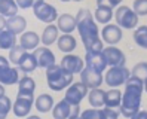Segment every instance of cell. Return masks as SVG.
<instances>
[{
  "label": "cell",
  "instance_id": "cell-1",
  "mask_svg": "<svg viewBox=\"0 0 147 119\" xmlns=\"http://www.w3.org/2000/svg\"><path fill=\"white\" fill-rule=\"evenodd\" d=\"M74 18H76V28L82 37V43L86 52H102L104 42L100 37V30L94 21L92 12L89 9H79Z\"/></svg>",
  "mask_w": 147,
  "mask_h": 119
},
{
  "label": "cell",
  "instance_id": "cell-2",
  "mask_svg": "<svg viewBox=\"0 0 147 119\" xmlns=\"http://www.w3.org/2000/svg\"><path fill=\"white\" fill-rule=\"evenodd\" d=\"M144 91V82L135 76H129L125 82V92L122 94L119 112L125 118H132L138 110H141V95Z\"/></svg>",
  "mask_w": 147,
  "mask_h": 119
},
{
  "label": "cell",
  "instance_id": "cell-3",
  "mask_svg": "<svg viewBox=\"0 0 147 119\" xmlns=\"http://www.w3.org/2000/svg\"><path fill=\"white\" fill-rule=\"evenodd\" d=\"M46 82L52 91H63L73 83V74L67 73L58 64H54L52 67L46 69Z\"/></svg>",
  "mask_w": 147,
  "mask_h": 119
},
{
  "label": "cell",
  "instance_id": "cell-4",
  "mask_svg": "<svg viewBox=\"0 0 147 119\" xmlns=\"http://www.w3.org/2000/svg\"><path fill=\"white\" fill-rule=\"evenodd\" d=\"M113 16L116 20V25L120 28H137L138 27V15L131 9L129 6H117V9L113 12Z\"/></svg>",
  "mask_w": 147,
  "mask_h": 119
},
{
  "label": "cell",
  "instance_id": "cell-5",
  "mask_svg": "<svg viewBox=\"0 0 147 119\" xmlns=\"http://www.w3.org/2000/svg\"><path fill=\"white\" fill-rule=\"evenodd\" d=\"M129 76H131V72L125 66L123 67H110L106 72L104 80H106V85H109L110 88H119L120 85H125Z\"/></svg>",
  "mask_w": 147,
  "mask_h": 119
},
{
  "label": "cell",
  "instance_id": "cell-6",
  "mask_svg": "<svg viewBox=\"0 0 147 119\" xmlns=\"http://www.w3.org/2000/svg\"><path fill=\"white\" fill-rule=\"evenodd\" d=\"M51 112H52L54 119H70V118H76L80 115V107L73 106L65 100H61L57 104H54Z\"/></svg>",
  "mask_w": 147,
  "mask_h": 119
},
{
  "label": "cell",
  "instance_id": "cell-7",
  "mask_svg": "<svg viewBox=\"0 0 147 119\" xmlns=\"http://www.w3.org/2000/svg\"><path fill=\"white\" fill-rule=\"evenodd\" d=\"M88 88L85 87L82 82H73L70 87L65 89V95H64V100L68 101L70 104L73 106H80L82 100L88 95Z\"/></svg>",
  "mask_w": 147,
  "mask_h": 119
},
{
  "label": "cell",
  "instance_id": "cell-8",
  "mask_svg": "<svg viewBox=\"0 0 147 119\" xmlns=\"http://www.w3.org/2000/svg\"><path fill=\"white\" fill-rule=\"evenodd\" d=\"M33 12H34V16H36L39 21L45 22V24H52L58 18L57 7L54 5L46 3V2H43V3H40L37 6H34L33 7Z\"/></svg>",
  "mask_w": 147,
  "mask_h": 119
},
{
  "label": "cell",
  "instance_id": "cell-9",
  "mask_svg": "<svg viewBox=\"0 0 147 119\" xmlns=\"http://www.w3.org/2000/svg\"><path fill=\"white\" fill-rule=\"evenodd\" d=\"M59 67L64 69L67 73L70 74H76V73H80L85 69V61L79 57V55H73V54H65L61 58V63H59Z\"/></svg>",
  "mask_w": 147,
  "mask_h": 119
},
{
  "label": "cell",
  "instance_id": "cell-10",
  "mask_svg": "<svg viewBox=\"0 0 147 119\" xmlns=\"http://www.w3.org/2000/svg\"><path fill=\"white\" fill-rule=\"evenodd\" d=\"M80 82L85 85L88 89H95V88H100L102 82H104V76L100 72H95L92 69H85L80 72Z\"/></svg>",
  "mask_w": 147,
  "mask_h": 119
},
{
  "label": "cell",
  "instance_id": "cell-11",
  "mask_svg": "<svg viewBox=\"0 0 147 119\" xmlns=\"http://www.w3.org/2000/svg\"><path fill=\"white\" fill-rule=\"evenodd\" d=\"M33 57L37 63V67H42V69H49L52 67L55 63V55L48 46H42V48H36L33 52Z\"/></svg>",
  "mask_w": 147,
  "mask_h": 119
},
{
  "label": "cell",
  "instance_id": "cell-12",
  "mask_svg": "<svg viewBox=\"0 0 147 119\" xmlns=\"http://www.w3.org/2000/svg\"><path fill=\"white\" fill-rule=\"evenodd\" d=\"M102 55L106 58V63L110 67H123L125 66V54L116 46H107L102 49Z\"/></svg>",
  "mask_w": 147,
  "mask_h": 119
},
{
  "label": "cell",
  "instance_id": "cell-13",
  "mask_svg": "<svg viewBox=\"0 0 147 119\" xmlns=\"http://www.w3.org/2000/svg\"><path fill=\"white\" fill-rule=\"evenodd\" d=\"M122 28L116 24H106L104 28L101 30V40L106 42L107 45L115 46L122 40Z\"/></svg>",
  "mask_w": 147,
  "mask_h": 119
},
{
  "label": "cell",
  "instance_id": "cell-14",
  "mask_svg": "<svg viewBox=\"0 0 147 119\" xmlns=\"http://www.w3.org/2000/svg\"><path fill=\"white\" fill-rule=\"evenodd\" d=\"M33 104H34V97L18 95L15 103L12 104V112L16 118H25V116H28Z\"/></svg>",
  "mask_w": 147,
  "mask_h": 119
},
{
  "label": "cell",
  "instance_id": "cell-15",
  "mask_svg": "<svg viewBox=\"0 0 147 119\" xmlns=\"http://www.w3.org/2000/svg\"><path fill=\"white\" fill-rule=\"evenodd\" d=\"M83 61H85V67L92 69L95 72H100V73H102L107 67L106 58L102 55V52H86Z\"/></svg>",
  "mask_w": 147,
  "mask_h": 119
},
{
  "label": "cell",
  "instance_id": "cell-16",
  "mask_svg": "<svg viewBox=\"0 0 147 119\" xmlns=\"http://www.w3.org/2000/svg\"><path fill=\"white\" fill-rule=\"evenodd\" d=\"M55 24L59 31H63V34H71V33L76 30V18L70 14H63L57 18Z\"/></svg>",
  "mask_w": 147,
  "mask_h": 119
},
{
  "label": "cell",
  "instance_id": "cell-17",
  "mask_svg": "<svg viewBox=\"0 0 147 119\" xmlns=\"http://www.w3.org/2000/svg\"><path fill=\"white\" fill-rule=\"evenodd\" d=\"M25 27H27V21L21 15H15L6 20V30H9L12 34H22Z\"/></svg>",
  "mask_w": 147,
  "mask_h": 119
},
{
  "label": "cell",
  "instance_id": "cell-18",
  "mask_svg": "<svg viewBox=\"0 0 147 119\" xmlns=\"http://www.w3.org/2000/svg\"><path fill=\"white\" fill-rule=\"evenodd\" d=\"M40 37L36 31H24L22 36L20 37V46L24 48L25 51H31L39 48Z\"/></svg>",
  "mask_w": 147,
  "mask_h": 119
},
{
  "label": "cell",
  "instance_id": "cell-19",
  "mask_svg": "<svg viewBox=\"0 0 147 119\" xmlns=\"http://www.w3.org/2000/svg\"><path fill=\"white\" fill-rule=\"evenodd\" d=\"M34 91H36V82L30 76H22L18 80V95L25 97H34Z\"/></svg>",
  "mask_w": 147,
  "mask_h": 119
},
{
  "label": "cell",
  "instance_id": "cell-20",
  "mask_svg": "<svg viewBox=\"0 0 147 119\" xmlns=\"http://www.w3.org/2000/svg\"><path fill=\"white\" fill-rule=\"evenodd\" d=\"M20 80V70L7 66L0 70V83L2 85H15Z\"/></svg>",
  "mask_w": 147,
  "mask_h": 119
},
{
  "label": "cell",
  "instance_id": "cell-21",
  "mask_svg": "<svg viewBox=\"0 0 147 119\" xmlns=\"http://www.w3.org/2000/svg\"><path fill=\"white\" fill-rule=\"evenodd\" d=\"M57 40H58V27L55 24H48L42 33L40 42L43 43V46H51Z\"/></svg>",
  "mask_w": 147,
  "mask_h": 119
},
{
  "label": "cell",
  "instance_id": "cell-22",
  "mask_svg": "<svg viewBox=\"0 0 147 119\" xmlns=\"http://www.w3.org/2000/svg\"><path fill=\"white\" fill-rule=\"evenodd\" d=\"M120 101H122V92L119 91V88H111L106 91L104 95V106L110 109L120 107Z\"/></svg>",
  "mask_w": 147,
  "mask_h": 119
},
{
  "label": "cell",
  "instance_id": "cell-23",
  "mask_svg": "<svg viewBox=\"0 0 147 119\" xmlns=\"http://www.w3.org/2000/svg\"><path fill=\"white\" fill-rule=\"evenodd\" d=\"M104 95H106V91H102L101 88H95V89H89L86 97H88L89 104L94 109H101L104 106Z\"/></svg>",
  "mask_w": 147,
  "mask_h": 119
},
{
  "label": "cell",
  "instance_id": "cell-24",
  "mask_svg": "<svg viewBox=\"0 0 147 119\" xmlns=\"http://www.w3.org/2000/svg\"><path fill=\"white\" fill-rule=\"evenodd\" d=\"M54 104H55L54 98H52V95H49V94H40L36 98V101H34V106H36V109L39 110L40 113L51 112L52 107H54Z\"/></svg>",
  "mask_w": 147,
  "mask_h": 119
},
{
  "label": "cell",
  "instance_id": "cell-25",
  "mask_svg": "<svg viewBox=\"0 0 147 119\" xmlns=\"http://www.w3.org/2000/svg\"><path fill=\"white\" fill-rule=\"evenodd\" d=\"M37 69V63H36V60H34L33 54H30L28 51L25 52L21 60H20V63H18V70L24 72V73H31Z\"/></svg>",
  "mask_w": 147,
  "mask_h": 119
},
{
  "label": "cell",
  "instance_id": "cell-26",
  "mask_svg": "<svg viewBox=\"0 0 147 119\" xmlns=\"http://www.w3.org/2000/svg\"><path fill=\"white\" fill-rule=\"evenodd\" d=\"M57 42H58V49L63 51L64 54H70L71 51L76 49V45H77L74 36H71V34H63V36H59Z\"/></svg>",
  "mask_w": 147,
  "mask_h": 119
},
{
  "label": "cell",
  "instance_id": "cell-27",
  "mask_svg": "<svg viewBox=\"0 0 147 119\" xmlns=\"http://www.w3.org/2000/svg\"><path fill=\"white\" fill-rule=\"evenodd\" d=\"M20 7L16 6L15 0H0V15H3L5 18H11V16L18 15Z\"/></svg>",
  "mask_w": 147,
  "mask_h": 119
},
{
  "label": "cell",
  "instance_id": "cell-28",
  "mask_svg": "<svg viewBox=\"0 0 147 119\" xmlns=\"http://www.w3.org/2000/svg\"><path fill=\"white\" fill-rule=\"evenodd\" d=\"M16 45V36L12 34L9 30L0 31V49H12Z\"/></svg>",
  "mask_w": 147,
  "mask_h": 119
},
{
  "label": "cell",
  "instance_id": "cell-29",
  "mask_svg": "<svg viewBox=\"0 0 147 119\" xmlns=\"http://www.w3.org/2000/svg\"><path fill=\"white\" fill-rule=\"evenodd\" d=\"M95 16V21L100 22V24H109L113 18V9H109V7H97L94 12Z\"/></svg>",
  "mask_w": 147,
  "mask_h": 119
},
{
  "label": "cell",
  "instance_id": "cell-30",
  "mask_svg": "<svg viewBox=\"0 0 147 119\" xmlns=\"http://www.w3.org/2000/svg\"><path fill=\"white\" fill-rule=\"evenodd\" d=\"M134 40L140 48L147 49V25H138V27L135 28Z\"/></svg>",
  "mask_w": 147,
  "mask_h": 119
},
{
  "label": "cell",
  "instance_id": "cell-31",
  "mask_svg": "<svg viewBox=\"0 0 147 119\" xmlns=\"http://www.w3.org/2000/svg\"><path fill=\"white\" fill-rule=\"evenodd\" d=\"M131 74L135 76V78H138V79H141V80L144 82V80L147 79V63H146V61L137 63V64L132 67Z\"/></svg>",
  "mask_w": 147,
  "mask_h": 119
},
{
  "label": "cell",
  "instance_id": "cell-32",
  "mask_svg": "<svg viewBox=\"0 0 147 119\" xmlns=\"http://www.w3.org/2000/svg\"><path fill=\"white\" fill-rule=\"evenodd\" d=\"M12 109V101L7 95L0 97V119H6Z\"/></svg>",
  "mask_w": 147,
  "mask_h": 119
},
{
  "label": "cell",
  "instance_id": "cell-33",
  "mask_svg": "<svg viewBox=\"0 0 147 119\" xmlns=\"http://www.w3.org/2000/svg\"><path fill=\"white\" fill-rule=\"evenodd\" d=\"M25 52H27V51H25L24 48H21L20 45H15L12 49H9V61L18 66V63H20L21 57H22Z\"/></svg>",
  "mask_w": 147,
  "mask_h": 119
},
{
  "label": "cell",
  "instance_id": "cell-34",
  "mask_svg": "<svg viewBox=\"0 0 147 119\" xmlns=\"http://www.w3.org/2000/svg\"><path fill=\"white\" fill-rule=\"evenodd\" d=\"M132 11H134L138 16L147 15V0H134Z\"/></svg>",
  "mask_w": 147,
  "mask_h": 119
},
{
  "label": "cell",
  "instance_id": "cell-35",
  "mask_svg": "<svg viewBox=\"0 0 147 119\" xmlns=\"http://www.w3.org/2000/svg\"><path fill=\"white\" fill-rule=\"evenodd\" d=\"M119 115H120V112L116 109H110V107L100 109V119H117Z\"/></svg>",
  "mask_w": 147,
  "mask_h": 119
},
{
  "label": "cell",
  "instance_id": "cell-36",
  "mask_svg": "<svg viewBox=\"0 0 147 119\" xmlns=\"http://www.w3.org/2000/svg\"><path fill=\"white\" fill-rule=\"evenodd\" d=\"M80 119H100V109H86L79 115Z\"/></svg>",
  "mask_w": 147,
  "mask_h": 119
},
{
  "label": "cell",
  "instance_id": "cell-37",
  "mask_svg": "<svg viewBox=\"0 0 147 119\" xmlns=\"http://www.w3.org/2000/svg\"><path fill=\"white\" fill-rule=\"evenodd\" d=\"M122 0H97V7H109V9H115L117 7Z\"/></svg>",
  "mask_w": 147,
  "mask_h": 119
},
{
  "label": "cell",
  "instance_id": "cell-38",
  "mask_svg": "<svg viewBox=\"0 0 147 119\" xmlns=\"http://www.w3.org/2000/svg\"><path fill=\"white\" fill-rule=\"evenodd\" d=\"M16 6L21 7V9H28V7H33V0H15Z\"/></svg>",
  "mask_w": 147,
  "mask_h": 119
},
{
  "label": "cell",
  "instance_id": "cell-39",
  "mask_svg": "<svg viewBox=\"0 0 147 119\" xmlns=\"http://www.w3.org/2000/svg\"><path fill=\"white\" fill-rule=\"evenodd\" d=\"M129 119H147V110H138V112Z\"/></svg>",
  "mask_w": 147,
  "mask_h": 119
},
{
  "label": "cell",
  "instance_id": "cell-40",
  "mask_svg": "<svg viewBox=\"0 0 147 119\" xmlns=\"http://www.w3.org/2000/svg\"><path fill=\"white\" fill-rule=\"evenodd\" d=\"M7 66H9V60H6L3 55H0V70L7 67Z\"/></svg>",
  "mask_w": 147,
  "mask_h": 119
},
{
  "label": "cell",
  "instance_id": "cell-41",
  "mask_svg": "<svg viewBox=\"0 0 147 119\" xmlns=\"http://www.w3.org/2000/svg\"><path fill=\"white\" fill-rule=\"evenodd\" d=\"M6 20H7V18H5L3 15H0V31L6 28Z\"/></svg>",
  "mask_w": 147,
  "mask_h": 119
},
{
  "label": "cell",
  "instance_id": "cell-42",
  "mask_svg": "<svg viewBox=\"0 0 147 119\" xmlns=\"http://www.w3.org/2000/svg\"><path fill=\"white\" fill-rule=\"evenodd\" d=\"M5 95V85L0 83V97H3Z\"/></svg>",
  "mask_w": 147,
  "mask_h": 119
},
{
  "label": "cell",
  "instance_id": "cell-43",
  "mask_svg": "<svg viewBox=\"0 0 147 119\" xmlns=\"http://www.w3.org/2000/svg\"><path fill=\"white\" fill-rule=\"evenodd\" d=\"M27 119H42L40 116H36V115H31V116H27Z\"/></svg>",
  "mask_w": 147,
  "mask_h": 119
},
{
  "label": "cell",
  "instance_id": "cell-44",
  "mask_svg": "<svg viewBox=\"0 0 147 119\" xmlns=\"http://www.w3.org/2000/svg\"><path fill=\"white\" fill-rule=\"evenodd\" d=\"M144 91H146V92H147V79H146V80H144Z\"/></svg>",
  "mask_w": 147,
  "mask_h": 119
},
{
  "label": "cell",
  "instance_id": "cell-45",
  "mask_svg": "<svg viewBox=\"0 0 147 119\" xmlns=\"http://www.w3.org/2000/svg\"><path fill=\"white\" fill-rule=\"evenodd\" d=\"M70 119H80L79 116H76V118H70Z\"/></svg>",
  "mask_w": 147,
  "mask_h": 119
},
{
  "label": "cell",
  "instance_id": "cell-46",
  "mask_svg": "<svg viewBox=\"0 0 147 119\" xmlns=\"http://www.w3.org/2000/svg\"><path fill=\"white\" fill-rule=\"evenodd\" d=\"M71 2H82V0H71Z\"/></svg>",
  "mask_w": 147,
  "mask_h": 119
},
{
  "label": "cell",
  "instance_id": "cell-47",
  "mask_svg": "<svg viewBox=\"0 0 147 119\" xmlns=\"http://www.w3.org/2000/svg\"><path fill=\"white\" fill-rule=\"evenodd\" d=\"M61 2H71V0H61Z\"/></svg>",
  "mask_w": 147,
  "mask_h": 119
}]
</instances>
